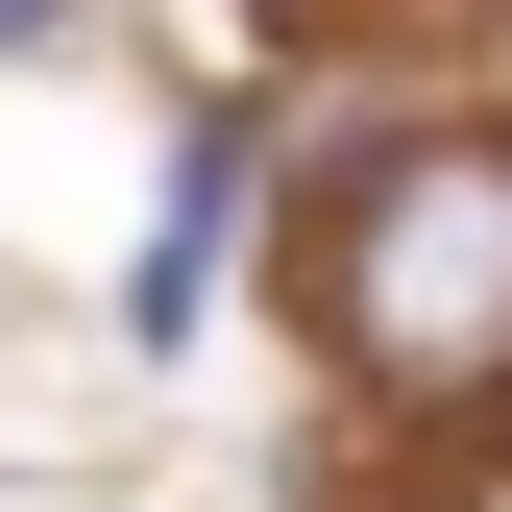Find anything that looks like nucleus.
I'll return each instance as SVG.
<instances>
[{
    "label": "nucleus",
    "mask_w": 512,
    "mask_h": 512,
    "mask_svg": "<svg viewBox=\"0 0 512 512\" xmlns=\"http://www.w3.org/2000/svg\"><path fill=\"white\" fill-rule=\"evenodd\" d=\"M317 342L391 415H512V147L488 122H415V147L342 171V220H317Z\"/></svg>",
    "instance_id": "1"
},
{
    "label": "nucleus",
    "mask_w": 512,
    "mask_h": 512,
    "mask_svg": "<svg viewBox=\"0 0 512 512\" xmlns=\"http://www.w3.org/2000/svg\"><path fill=\"white\" fill-rule=\"evenodd\" d=\"M220 196H244V122H196V171H171V220H147V342H196V293H220Z\"/></svg>",
    "instance_id": "2"
},
{
    "label": "nucleus",
    "mask_w": 512,
    "mask_h": 512,
    "mask_svg": "<svg viewBox=\"0 0 512 512\" xmlns=\"http://www.w3.org/2000/svg\"><path fill=\"white\" fill-rule=\"evenodd\" d=\"M25 25H49V0H0V49H25Z\"/></svg>",
    "instance_id": "3"
}]
</instances>
